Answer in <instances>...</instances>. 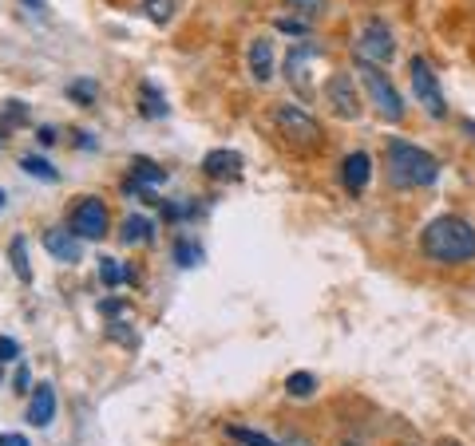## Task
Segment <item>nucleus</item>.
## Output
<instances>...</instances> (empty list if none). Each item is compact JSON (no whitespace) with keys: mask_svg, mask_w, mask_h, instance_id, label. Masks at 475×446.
Returning a JSON list of instances; mask_svg holds the SVG:
<instances>
[{"mask_svg":"<svg viewBox=\"0 0 475 446\" xmlns=\"http://www.w3.org/2000/svg\"><path fill=\"white\" fill-rule=\"evenodd\" d=\"M420 249L436 264H468L475 261V225L468 218H456V213H444V218L424 225Z\"/></svg>","mask_w":475,"mask_h":446,"instance_id":"nucleus-1","label":"nucleus"},{"mask_svg":"<svg viewBox=\"0 0 475 446\" xmlns=\"http://www.w3.org/2000/svg\"><path fill=\"white\" fill-rule=\"evenodd\" d=\"M439 174V162L428 150H420L416 142H388V182L396 190H420L432 186Z\"/></svg>","mask_w":475,"mask_h":446,"instance_id":"nucleus-2","label":"nucleus"},{"mask_svg":"<svg viewBox=\"0 0 475 446\" xmlns=\"http://www.w3.org/2000/svg\"><path fill=\"white\" fill-rule=\"evenodd\" d=\"M361 88L368 95V103L380 111V119H388V123H400L404 119V99L392 88V79L380 71L376 64H361Z\"/></svg>","mask_w":475,"mask_h":446,"instance_id":"nucleus-3","label":"nucleus"},{"mask_svg":"<svg viewBox=\"0 0 475 446\" xmlns=\"http://www.w3.org/2000/svg\"><path fill=\"white\" fill-rule=\"evenodd\" d=\"M392 52H396V40H392L388 24L385 20H364L361 32H356V44H353V56L356 64H388Z\"/></svg>","mask_w":475,"mask_h":446,"instance_id":"nucleus-4","label":"nucleus"},{"mask_svg":"<svg viewBox=\"0 0 475 446\" xmlns=\"http://www.w3.org/2000/svg\"><path fill=\"white\" fill-rule=\"evenodd\" d=\"M278 130L285 135V142H293L297 150H317L321 147V123L301 107H278Z\"/></svg>","mask_w":475,"mask_h":446,"instance_id":"nucleus-5","label":"nucleus"},{"mask_svg":"<svg viewBox=\"0 0 475 446\" xmlns=\"http://www.w3.org/2000/svg\"><path fill=\"white\" fill-rule=\"evenodd\" d=\"M408 76H412V91H416V99H420V103L428 107V115H432V119H444V115H448L444 91H439V79H436V71L428 67V59H424V56H416L412 64H408Z\"/></svg>","mask_w":475,"mask_h":446,"instance_id":"nucleus-6","label":"nucleus"},{"mask_svg":"<svg viewBox=\"0 0 475 446\" xmlns=\"http://www.w3.org/2000/svg\"><path fill=\"white\" fill-rule=\"evenodd\" d=\"M325 99L332 107V115H341V119L361 115V91H356V83L344 76V71H332V76L325 79Z\"/></svg>","mask_w":475,"mask_h":446,"instance_id":"nucleus-7","label":"nucleus"},{"mask_svg":"<svg viewBox=\"0 0 475 446\" xmlns=\"http://www.w3.org/2000/svg\"><path fill=\"white\" fill-rule=\"evenodd\" d=\"M71 229L83 237V241H100L107 237V206L100 198H83L76 210H71Z\"/></svg>","mask_w":475,"mask_h":446,"instance_id":"nucleus-8","label":"nucleus"},{"mask_svg":"<svg viewBox=\"0 0 475 446\" xmlns=\"http://www.w3.org/2000/svg\"><path fill=\"white\" fill-rule=\"evenodd\" d=\"M313 59H321V52H317L313 44L293 47L290 59H285V76H290L293 91H301V99H317V88L309 83V67H313Z\"/></svg>","mask_w":475,"mask_h":446,"instance_id":"nucleus-9","label":"nucleus"},{"mask_svg":"<svg viewBox=\"0 0 475 446\" xmlns=\"http://www.w3.org/2000/svg\"><path fill=\"white\" fill-rule=\"evenodd\" d=\"M79 233L76 229H44V249L52 253V257L59 261V264H76L79 257H83V249H79Z\"/></svg>","mask_w":475,"mask_h":446,"instance_id":"nucleus-10","label":"nucleus"},{"mask_svg":"<svg viewBox=\"0 0 475 446\" xmlns=\"http://www.w3.org/2000/svg\"><path fill=\"white\" fill-rule=\"evenodd\" d=\"M202 174L214 178V182H230V178L242 174V154H234V150H210L206 159H202Z\"/></svg>","mask_w":475,"mask_h":446,"instance_id":"nucleus-11","label":"nucleus"},{"mask_svg":"<svg viewBox=\"0 0 475 446\" xmlns=\"http://www.w3.org/2000/svg\"><path fill=\"white\" fill-rule=\"evenodd\" d=\"M368 178H373V159H368L364 150H353L349 159H344L341 166V182L349 194H361V190L368 186Z\"/></svg>","mask_w":475,"mask_h":446,"instance_id":"nucleus-12","label":"nucleus"},{"mask_svg":"<svg viewBox=\"0 0 475 446\" xmlns=\"http://www.w3.org/2000/svg\"><path fill=\"white\" fill-rule=\"evenodd\" d=\"M28 423L32 427H48L56 419V391L48 388V383H36L32 388V395H28Z\"/></svg>","mask_w":475,"mask_h":446,"instance_id":"nucleus-13","label":"nucleus"},{"mask_svg":"<svg viewBox=\"0 0 475 446\" xmlns=\"http://www.w3.org/2000/svg\"><path fill=\"white\" fill-rule=\"evenodd\" d=\"M273 71H278V64H273V47L266 36H258L254 44H249V76H254L258 83H269Z\"/></svg>","mask_w":475,"mask_h":446,"instance_id":"nucleus-14","label":"nucleus"},{"mask_svg":"<svg viewBox=\"0 0 475 446\" xmlns=\"http://www.w3.org/2000/svg\"><path fill=\"white\" fill-rule=\"evenodd\" d=\"M8 261H12V269H16V276L24 285L32 281V264H28V241L24 237H12V245H8Z\"/></svg>","mask_w":475,"mask_h":446,"instance_id":"nucleus-15","label":"nucleus"},{"mask_svg":"<svg viewBox=\"0 0 475 446\" xmlns=\"http://www.w3.org/2000/svg\"><path fill=\"white\" fill-rule=\"evenodd\" d=\"M151 237H154L151 218H142V213H131V218L123 222V241H127V245H135V241H151Z\"/></svg>","mask_w":475,"mask_h":446,"instance_id":"nucleus-16","label":"nucleus"},{"mask_svg":"<svg viewBox=\"0 0 475 446\" xmlns=\"http://www.w3.org/2000/svg\"><path fill=\"white\" fill-rule=\"evenodd\" d=\"M139 107H142V115H154V119L166 115V99L159 95L154 83H142V88H139Z\"/></svg>","mask_w":475,"mask_h":446,"instance_id":"nucleus-17","label":"nucleus"},{"mask_svg":"<svg viewBox=\"0 0 475 446\" xmlns=\"http://www.w3.org/2000/svg\"><path fill=\"white\" fill-rule=\"evenodd\" d=\"M202 261V245L195 237H178L174 241V264H183V269H195Z\"/></svg>","mask_w":475,"mask_h":446,"instance_id":"nucleus-18","label":"nucleus"},{"mask_svg":"<svg viewBox=\"0 0 475 446\" xmlns=\"http://www.w3.org/2000/svg\"><path fill=\"white\" fill-rule=\"evenodd\" d=\"M107 336H111L115 344H123L127 352H135L139 347V332L131 328V320H107Z\"/></svg>","mask_w":475,"mask_h":446,"instance_id":"nucleus-19","label":"nucleus"},{"mask_svg":"<svg viewBox=\"0 0 475 446\" xmlns=\"http://www.w3.org/2000/svg\"><path fill=\"white\" fill-rule=\"evenodd\" d=\"M139 8H142V16L154 24H166L174 16V0H139Z\"/></svg>","mask_w":475,"mask_h":446,"instance_id":"nucleus-20","label":"nucleus"},{"mask_svg":"<svg viewBox=\"0 0 475 446\" xmlns=\"http://www.w3.org/2000/svg\"><path fill=\"white\" fill-rule=\"evenodd\" d=\"M285 391H290L293 399H305V395H313V391H317V379L309 376V371H293V376L285 379Z\"/></svg>","mask_w":475,"mask_h":446,"instance_id":"nucleus-21","label":"nucleus"},{"mask_svg":"<svg viewBox=\"0 0 475 446\" xmlns=\"http://www.w3.org/2000/svg\"><path fill=\"white\" fill-rule=\"evenodd\" d=\"M95 91H100V83L95 79H76V83H68V99L71 103H95Z\"/></svg>","mask_w":475,"mask_h":446,"instance_id":"nucleus-22","label":"nucleus"},{"mask_svg":"<svg viewBox=\"0 0 475 446\" xmlns=\"http://www.w3.org/2000/svg\"><path fill=\"white\" fill-rule=\"evenodd\" d=\"M230 439L238 446H281V442H273L269 435H261V430H249V427H230Z\"/></svg>","mask_w":475,"mask_h":446,"instance_id":"nucleus-23","label":"nucleus"},{"mask_svg":"<svg viewBox=\"0 0 475 446\" xmlns=\"http://www.w3.org/2000/svg\"><path fill=\"white\" fill-rule=\"evenodd\" d=\"M100 312L107 320H135V305L131 300H103Z\"/></svg>","mask_w":475,"mask_h":446,"instance_id":"nucleus-24","label":"nucleus"},{"mask_svg":"<svg viewBox=\"0 0 475 446\" xmlns=\"http://www.w3.org/2000/svg\"><path fill=\"white\" fill-rule=\"evenodd\" d=\"M20 166H24V171H28L32 178L56 182V166H52V162H44V159H36V154H28V159H20Z\"/></svg>","mask_w":475,"mask_h":446,"instance_id":"nucleus-25","label":"nucleus"},{"mask_svg":"<svg viewBox=\"0 0 475 446\" xmlns=\"http://www.w3.org/2000/svg\"><path fill=\"white\" fill-rule=\"evenodd\" d=\"M301 20H317L321 12H325V0H285Z\"/></svg>","mask_w":475,"mask_h":446,"instance_id":"nucleus-26","label":"nucleus"},{"mask_svg":"<svg viewBox=\"0 0 475 446\" xmlns=\"http://www.w3.org/2000/svg\"><path fill=\"white\" fill-rule=\"evenodd\" d=\"M273 28H278V32H285V36H301V40H305V36H309V20L278 16V20H273Z\"/></svg>","mask_w":475,"mask_h":446,"instance_id":"nucleus-27","label":"nucleus"},{"mask_svg":"<svg viewBox=\"0 0 475 446\" xmlns=\"http://www.w3.org/2000/svg\"><path fill=\"white\" fill-rule=\"evenodd\" d=\"M100 276H103V285H107V288L123 285V269H119V264H115L111 257H103V261H100Z\"/></svg>","mask_w":475,"mask_h":446,"instance_id":"nucleus-28","label":"nucleus"},{"mask_svg":"<svg viewBox=\"0 0 475 446\" xmlns=\"http://www.w3.org/2000/svg\"><path fill=\"white\" fill-rule=\"evenodd\" d=\"M8 359H20V344L12 336H0V364H8Z\"/></svg>","mask_w":475,"mask_h":446,"instance_id":"nucleus-29","label":"nucleus"},{"mask_svg":"<svg viewBox=\"0 0 475 446\" xmlns=\"http://www.w3.org/2000/svg\"><path fill=\"white\" fill-rule=\"evenodd\" d=\"M28 379H32V376H28V368H20V371H16V379H12V388H16L20 395H24V391H32V383H28Z\"/></svg>","mask_w":475,"mask_h":446,"instance_id":"nucleus-30","label":"nucleus"},{"mask_svg":"<svg viewBox=\"0 0 475 446\" xmlns=\"http://www.w3.org/2000/svg\"><path fill=\"white\" fill-rule=\"evenodd\" d=\"M0 446H32V442L24 435H16V430H5V435H0Z\"/></svg>","mask_w":475,"mask_h":446,"instance_id":"nucleus-31","label":"nucleus"},{"mask_svg":"<svg viewBox=\"0 0 475 446\" xmlns=\"http://www.w3.org/2000/svg\"><path fill=\"white\" fill-rule=\"evenodd\" d=\"M36 139H40L44 147H48V142H56V130H52V127H40V130H36Z\"/></svg>","mask_w":475,"mask_h":446,"instance_id":"nucleus-32","label":"nucleus"},{"mask_svg":"<svg viewBox=\"0 0 475 446\" xmlns=\"http://www.w3.org/2000/svg\"><path fill=\"white\" fill-rule=\"evenodd\" d=\"M281 446H309V442H305V439H297V435H290V439H285Z\"/></svg>","mask_w":475,"mask_h":446,"instance_id":"nucleus-33","label":"nucleus"},{"mask_svg":"<svg viewBox=\"0 0 475 446\" xmlns=\"http://www.w3.org/2000/svg\"><path fill=\"white\" fill-rule=\"evenodd\" d=\"M24 5H28V8H40V0H24Z\"/></svg>","mask_w":475,"mask_h":446,"instance_id":"nucleus-34","label":"nucleus"},{"mask_svg":"<svg viewBox=\"0 0 475 446\" xmlns=\"http://www.w3.org/2000/svg\"><path fill=\"white\" fill-rule=\"evenodd\" d=\"M439 446H459V442H439Z\"/></svg>","mask_w":475,"mask_h":446,"instance_id":"nucleus-35","label":"nucleus"},{"mask_svg":"<svg viewBox=\"0 0 475 446\" xmlns=\"http://www.w3.org/2000/svg\"><path fill=\"white\" fill-rule=\"evenodd\" d=\"M341 446H356V442H353V439H349V442H341Z\"/></svg>","mask_w":475,"mask_h":446,"instance_id":"nucleus-36","label":"nucleus"},{"mask_svg":"<svg viewBox=\"0 0 475 446\" xmlns=\"http://www.w3.org/2000/svg\"><path fill=\"white\" fill-rule=\"evenodd\" d=\"M0 206H5V194H0Z\"/></svg>","mask_w":475,"mask_h":446,"instance_id":"nucleus-37","label":"nucleus"},{"mask_svg":"<svg viewBox=\"0 0 475 446\" xmlns=\"http://www.w3.org/2000/svg\"><path fill=\"white\" fill-rule=\"evenodd\" d=\"M0 379H5V371H0Z\"/></svg>","mask_w":475,"mask_h":446,"instance_id":"nucleus-38","label":"nucleus"},{"mask_svg":"<svg viewBox=\"0 0 475 446\" xmlns=\"http://www.w3.org/2000/svg\"><path fill=\"white\" fill-rule=\"evenodd\" d=\"M408 446H412V442H408Z\"/></svg>","mask_w":475,"mask_h":446,"instance_id":"nucleus-39","label":"nucleus"}]
</instances>
